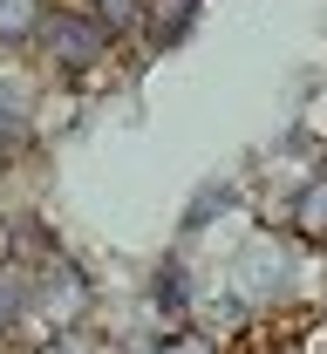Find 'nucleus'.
<instances>
[{
    "instance_id": "obj_2",
    "label": "nucleus",
    "mask_w": 327,
    "mask_h": 354,
    "mask_svg": "<svg viewBox=\"0 0 327 354\" xmlns=\"http://www.w3.org/2000/svg\"><path fill=\"white\" fill-rule=\"evenodd\" d=\"M28 62H41V75L55 88H89V82H102V75L116 68V41L95 28L82 7L55 0L48 21H41V35H35V48H28Z\"/></svg>"
},
{
    "instance_id": "obj_1",
    "label": "nucleus",
    "mask_w": 327,
    "mask_h": 354,
    "mask_svg": "<svg viewBox=\"0 0 327 354\" xmlns=\"http://www.w3.org/2000/svg\"><path fill=\"white\" fill-rule=\"evenodd\" d=\"M293 272H300V245L280 225H252L232 245V259L218 266V300H232L245 320H266L293 300Z\"/></svg>"
},
{
    "instance_id": "obj_4",
    "label": "nucleus",
    "mask_w": 327,
    "mask_h": 354,
    "mask_svg": "<svg viewBox=\"0 0 327 354\" xmlns=\"http://www.w3.org/2000/svg\"><path fill=\"white\" fill-rule=\"evenodd\" d=\"M41 150V130H35V95L14 82H0V171H21L28 157Z\"/></svg>"
},
{
    "instance_id": "obj_5",
    "label": "nucleus",
    "mask_w": 327,
    "mask_h": 354,
    "mask_svg": "<svg viewBox=\"0 0 327 354\" xmlns=\"http://www.w3.org/2000/svg\"><path fill=\"white\" fill-rule=\"evenodd\" d=\"M205 21V0H150L143 7V35L137 41L150 55H171V48H185V35Z\"/></svg>"
},
{
    "instance_id": "obj_3",
    "label": "nucleus",
    "mask_w": 327,
    "mask_h": 354,
    "mask_svg": "<svg viewBox=\"0 0 327 354\" xmlns=\"http://www.w3.org/2000/svg\"><path fill=\"white\" fill-rule=\"evenodd\" d=\"M280 232L300 245V252H327V164H321V171H307L300 184H293Z\"/></svg>"
},
{
    "instance_id": "obj_9",
    "label": "nucleus",
    "mask_w": 327,
    "mask_h": 354,
    "mask_svg": "<svg viewBox=\"0 0 327 354\" xmlns=\"http://www.w3.org/2000/svg\"><path fill=\"white\" fill-rule=\"evenodd\" d=\"M321 327H327V307H321Z\"/></svg>"
},
{
    "instance_id": "obj_6",
    "label": "nucleus",
    "mask_w": 327,
    "mask_h": 354,
    "mask_svg": "<svg viewBox=\"0 0 327 354\" xmlns=\"http://www.w3.org/2000/svg\"><path fill=\"white\" fill-rule=\"evenodd\" d=\"M55 0H0V55H28Z\"/></svg>"
},
{
    "instance_id": "obj_8",
    "label": "nucleus",
    "mask_w": 327,
    "mask_h": 354,
    "mask_svg": "<svg viewBox=\"0 0 327 354\" xmlns=\"http://www.w3.org/2000/svg\"><path fill=\"white\" fill-rule=\"evenodd\" d=\"M232 348H239L232 334H218V327H205V320H191V327H171V334L143 341V354H232Z\"/></svg>"
},
{
    "instance_id": "obj_7",
    "label": "nucleus",
    "mask_w": 327,
    "mask_h": 354,
    "mask_svg": "<svg viewBox=\"0 0 327 354\" xmlns=\"http://www.w3.org/2000/svg\"><path fill=\"white\" fill-rule=\"evenodd\" d=\"M68 7H82L95 28L123 48V41H137V35H143V7H150V0H68Z\"/></svg>"
}]
</instances>
